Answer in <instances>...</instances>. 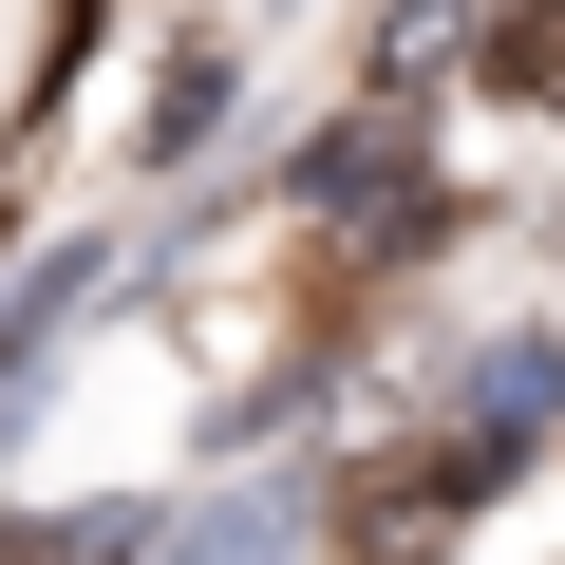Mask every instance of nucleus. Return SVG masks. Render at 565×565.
<instances>
[{"label": "nucleus", "instance_id": "f257e3e1", "mask_svg": "<svg viewBox=\"0 0 565 565\" xmlns=\"http://www.w3.org/2000/svg\"><path fill=\"white\" fill-rule=\"evenodd\" d=\"M471 490H490V452H471V434H434V452H377V471H340V565H434V546L471 527Z\"/></svg>", "mask_w": 565, "mask_h": 565}, {"label": "nucleus", "instance_id": "f03ea898", "mask_svg": "<svg viewBox=\"0 0 565 565\" xmlns=\"http://www.w3.org/2000/svg\"><path fill=\"white\" fill-rule=\"evenodd\" d=\"M471 57H490V95H527V114H565V0H509V20H490Z\"/></svg>", "mask_w": 565, "mask_h": 565}, {"label": "nucleus", "instance_id": "7ed1b4c3", "mask_svg": "<svg viewBox=\"0 0 565 565\" xmlns=\"http://www.w3.org/2000/svg\"><path fill=\"white\" fill-rule=\"evenodd\" d=\"M151 509H57V527H0V565H132Z\"/></svg>", "mask_w": 565, "mask_h": 565}, {"label": "nucleus", "instance_id": "20e7f679", "mask_svg": "<svg viewBox=\"0 0 565 565\" xmlns=\"http://www.w3.org/2000/svg\"><path fill=\"white\" fill-rule=\"evenodd\" d=\"M0 226H20V207H0Z\"/></svg>", "mask_w": 565, "mask_h": 565}]
</instances>
